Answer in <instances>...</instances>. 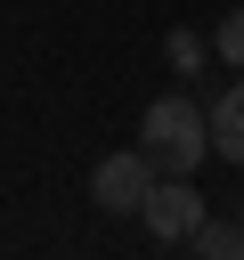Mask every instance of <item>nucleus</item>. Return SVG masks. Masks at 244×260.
I'll return each instance as SVG.
<instances>
[{
	"label": "nucleus",
	"instance_id": "obj_1",
	"mask_svg": "<svg viewBox=\"0 0 244 260\" xmlns=\"http://www.w3.org/2000/svg\"><path fill=\"white\" fill-rule=\"evenodd\" d=\"M138 146L155 154V171L195 179V162L211 154V122L195 114V98H155V106L138 114Z\"/></svg>",
	"mask_w": 244,
	"mask_h": 260
},
{
	"label": "nucleus",
	"instance_id": "obj_2",
	"mask_svg": "<svg viewBox=\"0 0 244 260\" xmlns=\"http://www.w3.org/2000/svg\"><path fill=\"white\" fill-rule=\"evenodd\" d=\"M155 179H163L155 154H146V146H122V154H106V162L89 171V203H98V211H138Z\"/></svg>",
	"mask_w": 244,
	"mask_h": 260
},
{
	"label": "nucleus",
	"instance_id": "obj_3",
	"mask_svg": "<svg viewBox=\"0 0 244 260\" xmlns=\"http://www.w3.org/2000/svg\"><path fill=\"white\" fill-rule=\"evenodd\" d=\"M138 219L163 236V244H187L195 236V219H203V195H195V179H179V171H163L155 187H146V203H138Z\"/></svg>",
	"mask_w": 244,
	"mask_h": 260
},
{
	"label": "nucleus",
	"instance_id": "obj_4",
	"mask_svg": "<svg viewBox=\"0 0 244 260\" xmlns=\"http://www.w3.org/2000/svg\"><path fill=\"white\" fill-rule=\"evenodd\" d=\"M203 122H211V154L244 162V81H228V89H220V106H211Z\"/></svg>",
	"mask_w": 244,
	"mask_h": 260
},
{
	"label": "nucleus",
	"instance_id": "obj_5",
	"mask_svg": "<svg viewBox=\"0 0 244 260\" xmlns=\"http://www.w3.org/2000/svg\"><path fill=\"white\" fill-rule=\"evenodd\" d=\"M187 244H195L203 260H244V219H211V211H203Z\"/></svg>",
	"mask_w": 244,
	"mask_h": 260
},
{
	"label": "nucleus",
	"instance_id": "obj_6",
	"mask_svg": "<svg viewBox=\"0 0 244 260\" xmlns=\"http://www.w3.org/2000/svg\"><path fill=\"white\" fill-rule=\"evenodd\" d=\"M211 49H220V57L244 73V8H228V16H220V41H211Z\"/></svg>",
	"mask_w": 244,
	"mask_h": 260
},
{
	"label": "nucleus",
	"instance_id": "obj_7",
	"mask_svg": "<svg viewBox=\"0 0 244 260\" xmlns=\"http://www.w3.org/2000/svg\"><path fill=\"white\" fill-rule=\"evenodd\" d=\"M171 65H187V73H195V65H203V41H195V32H171Z\"/></svg>",
	"mask_w": 244,
	"mask_h": 260
}]
</instances>
